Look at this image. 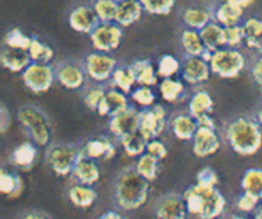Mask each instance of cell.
Listing matches in <instances>:
<instances>
[{"label":"cell","instance_id":"28","mask_svg":"<svg viewBox=\"0 0 262 219\" xmlns=\"http://www.w3.org/2000/svg\"><path fill=\"white\" fill-rule=\"evenodd\" d=\"M242 26L246 45L262 53V19L255 17L247 18Z\"/></svg>","mask_w":262,"mask_h":219},{"label":"cell","instance_id":"16","mask_svg":"<svg viewBox=\"0 0 262 219\" xmlns=\"http://www.w3.org/2000/svg\"><path fill=\"white\" fill-rule=\"evenodd\" d=\"M245 7L234 0H223L215 9L214 21L220 23L224 27H232V26L241 25L243 18Z\"/></svg>","mask_w":262,"mask_h":219},{"label":"cell","instance_id":"2","mask_svg":"<svg viewBox=\"0 0 262 219\" xmlns=\"http://www.w3.org/2000/svg\"><path fill=\"white\" fill-rule=\"evenodd\" d=\"M148 180L141 176L137 169L125 168L115 180V200L124 210H136L142 207L148 197Z\"/></svg>","mask_w":262,"mask_h":219},{"label":"cell","instance_id":"29","mask_svg":"<svg viewBox=\"0 0 262 219\" xmlns=\"http://www.w3.org/2000/svg\"><path fill=\"white\" fill-rule=\"evenodd\" d=\"M0 191L10 199H15L23 191V181L17 173L3 168L0 172Z\"/></svg>","mask_w":262,"mask_h":219},{"label":"cell","instance_id":"5","mask_svg":"<svg viewBox=\"0 0 262 219\" xmlns=\"http://www.w3.org/2000/svg\"><path fill=\"white\" fill-rule=\"evenodd\" d=\"M83 156L82 149L72 144H53L46 151V162L58 176L73 173L74 167Z\"/></svg>","mask_w":262,"mask_h":219},{"label":"cell","instance_id":"47","mask_svg":"<svg viewBox=\"0 0 262 219\" xmlns=\"http://www.w3.org/2000/svg\"><path fill=\"white\" fill-rule=\"evenodd\" d=\"M260 203V199L256 197L255 195L250 194V192H243L242 195L239 196L237 202V207L241 212L243 213H251L256 209V207Z\"/></svg>","mask_w":262,"mask_h":219},{"label":"cell","instance_id":"12","mask_svg":"<svg viewBox=\"0 0 262 219\" xmlns=\"http://www.w3.org/2000/svg\"><path fill=\"white\" fill-rule=\"evenodd\" d=\"M68 21L69 26L74 31L79 33H90V35L101 23L94 7H89V5H79L74 8L69 14Z\"/></svg>","mask_w":262,"mask_h":219},{"label":"cell","instance_id":"43","mask_svg":"<svg viewBox=\"0 0 262 219\" xmlns=\"http://www.w3.org/2000/svg\"><path fill=\"white\" fill-rule=\"evenodd\" d=\"M132 99L142 107H151L155 102V94L151 86H140L132 92Z\"/></svg>","mask_w":262,"mask_h":219},{"label":"cell","instance_id":"50","mask_svg":"<svg viewBox=\"0 0 262 219\" xmlns=\"http://www.w3.org/2000/svg\"><path fill=\"white\" fill-rule=\"evenodd\" d=\"M251 74H252V78L256 85L262 90V53L253 63L252 68H251Z\"/></svg>","mask_w":262,"mask_h":219},{"label":"cell","instance_id":"17","mask_svg":"<svg viewBox=\"0 0 262 219\" xmlns=\"http://www.w3.org/2000/svg\"><path fill=\"white\" fill-rule=\"evenodd\" d=\"M129 108L125 94L120 90H109L105 92L104 99L97 108V113L101 117H114Z\"/></svg>","mask_w":262,"mask_h":219},{"label":"cell","instance_id":"49","mask_svg":"<svg viewBox=\"0 0 262 219\" xmlns=\"http://www.w3.org/2000/svg\"><path fill=\"white\" fill-rule=\"evenodd\" d=\"M10 125H12V117H10L9 110L5 107V104H2L0 107V131L2 133L7 132Z\"/></svg>","mask_w":262,"mask_h":219},{"label":"cell","instance_id":"41","mask_svg":"<svg viewBox=\"0 0 262 219\" xmlns=\"http://www.w3.org/2000/svg\"><path fill=\"white\" fill-rule=\"evenodd\" d=\"M145 12L156 15H166L173 10L176 0H141Z\"/></svg>","mask_w":262,"mask_h":219},{"label":"cell","instance_id":"26","mask_svg":"<svg viewBox=\"0 0 262 219\" xmlns=\"http://www.w3.org/2000/svg\"><path fill=\"white\" fill-rule=\"evenodd\" d=\"M182 19L188 28L201 31L205 26L209 25L214 19V15L205 8L191 7L184 10L182 14Z\"/></svg>","mask_w":262,"mask_h":219},{"label":"cell","instance_id":"19","mask_svg":"<svg viewBox=\"0 0 262 219\" xmlns=\"http://www.w3.org/2000/svg\"><path fill=\"white\" fill-rule=\"evenodd\" d=\"M0 61H2L3 66L9 69L10 72H23L32 63V58H31L28 50L9 48V46L2 50Z\"/></svg>","mask_w":262,"mask_h":219},{"label":"cell","instance_id":"18","mask_svg":"<svg viewBox=\"0 0 262 219\" xmlns=\"http://www.w3.org/2000/svg\"><path fill=\"white\" fill-rule=\"evenodd\" d=\"M56 77L58 81L69 90H78L79 87L83 86L86 78L83 69L71 62H66L59 66V68L56 69Z\"/></svg>","mask_w":262,"mask_h":219},{"label":"cell","instance_id":"27","mask_svg":"<svg viewBox=\"0 0 262 219\" xmlns=\"http://www.w3.org/2000/svg\"><path fill=\"white\" fill-rule=\"evenodd\" d=\"M130 69L136 76V81L141 86H154L158 84V71H155L151 62L147 59L136 61L130 64Z\"/></svg>","mask_w":262,"mask_h":219},{"label":"cell","instance_id":"10","mask_svg":"<svg viewBox=\"0 0 262 219\" xmlns=\"http://www.w3.org/2000/svg\"><path fill=\"white\" fill-rule=\"evenodd\" d=\"M166 109L160 104L143 110L140 115V131L148 141L158 138L163 133L166 122Z\"/></svg>","mask_w":262,"mask_h":219},{"label":"cell","instance_id":"8","mask_svg":"<svg viewBox=\"0 0 262 219\" xmlns=\"http://www.w3.org/2000/svg\"><path fill=\"white\" fill-rule=\"evenodd\" d=\"M90 36L92 45L97 51L109 53L119 48L123 38V30L122 26L117 22H101Z\"/></svg>","mask_w":262,"mask_h":219},{"label":"cell","instance_id":"55","mask_svg":"<svg viewBox=\"0 0 262 219\" xmlns=\"http://www.w3.org/2000/svg\"><path fill=\"white\" fill-rule=\"evenodd\" d=\"M234 2H238V3H239V4H242L243 7L247 8V7H250L251 4H253V3H255L256 0H234Z\"/></svg>","mask_w":262,"mask_h":219},{"label":"cell","instance_id":"34","mask_svg":"<svg viewBox=\"0 0 262 219\" xmlns=\"http://www.w3.org/2000/svg\"><path fill=\"white\" fill-rule=\"evenodd\" d=\"M243 191L250 192L256 197L262 200V169L251 168L247 169L242 178Z\"/></svg>","mask_w":262,"mask_h":219},{"label":"cell","instance_id":"23","mask_svg":"<svg viewBox=\"0 0 262 219\" xmlns=\"http://www.w3.org/2000/svg\"><path fill=\"white\" fill-rule=\"evenodd\" d=\"M36 158H37V148H36L35 143L26 141L12 151L10 162L18 168L28 171L35 164Z\"/></svg>","mask_w":262,"mask_h":219},{"label":"cell","instance_id":"20","mask_svg":"<svg viewBox=\"0 0 262 219\" xmlns=\"http://www.w3.org/2000/svg\"><path fill=\"white\" fill-rule=\"evenodd\" d=\"M117 153L114 144L106 137L91 138L82 148L83 156L90 159H112Z\"/></svg>","mask_w":262,"mask_h":219},{"label":"cell","instance_id":"36","mask_svg":"<svg viewBox=\"0 0 262 219\" xmlns=\"http://www.w3.org/2000/svg\"><path fill=\"white\" fill-rule=\"evenodd\" d=\"M112 81L117 89L123 91L124 94H128L132 90L133 85L137 84L136 76L130 67H117L112 77Z\"/></svg>","mask_w":262,"mask_h":219},{"label":"cell","instance_id":"48","mask_svg":"<svg viewBox=\"0 0 262 219\" xmlns=\"http://www.w3.org/2000/svg\"><path fill=\"white\" fill-rule=\"evenodd\" d=\"M146 151L148 154H151L152 156H155L158 161H163L166 156V154H168V149H166L165 144L159 141L158 138H154V140L148 141Z\"/></svg>","mask_w":262,"mask_h":219},{"label":"cell","instance_id":"1","mask_svg":"<svg viewBox=\"0 0 262 219\" xmlns=\"http://www.w3.org/2000/svg\"><path fill=\"white\" fill-rule=\"evenodd\" d=\"M227 140L230 148L239 155H253L262 146L260 123L247 115L235 117L227 126Z\"/></svg>","mask_w":262,"mask_h":219},{"label":"cell","instance_id":"54","mask_svg":"<svg viewBox=\"0 0 262 219\" xmlns=\"http://www.w3.org/2000/svg\"><path fill=\"white\" fill-rule=\"evenodd\" d=\"M255 120L260 123V126H262V105H260V107L257 108V110H256Z\"/></svg>","mask_w":262,"mask_h":219},{"label":"cell","instance_id":"52","mask_svg":"<svg viewBox=\"0 0 262 219\" xmlns=\"http://www.w3.org/2000/svg\"><path fill=\"white\" fill-rule=\"evenodd\" d=\"M22 219H49L46 215H43L42 213H38V212H30L27 214H25L22 217Z\"/></svg>","mask_w":262,"mask_h":219},{"label":"cell","instance_id":"56","mask_svg":"<svg viewBox=\"0 0 262 219\" xmlns=\"http://www.w3.org/2000/svg\"><path fill=\"white\" fill-rule=\"evenodd\" d=\"M255 219H262V208H261V209L257 210V213H256Z\"/></svg>","mask_w":262,"mask_h":219},{"label":"cell","instance_id":"42","mask_svg":"<svg viewBox=\"0 0 262 219\" xmlns=\"http://www.w3.org/2000/svg\"><path fill=\"white\" fill-rule=\"evenodd\" d=\"M179 69H181V63L178 62V59L174 55L166 54V55L161 56L160 62H159L158 74L163 78H169L178 73Z\"/></svg>","mask_w":262,"mask_h":219},{"label":"cell","instance_id":"32","mask_svg":"<svg viewBox=\"0 0 262 219\" xmlns=\"http://www.w3.org/2000/svg\"><path fill=\"white\" fill-rule=\"evenodd\" d=\"M181 43L188 55L201 56L206 50V46L202 41L200 31L197 30H192V28L184 30L181 35Z\"/></svg>","mask_w":262,"mask_h":219},{"label":"cell","instance_id":"14","mask_svg":"<svg viewBox=\"0 0 262 219\" xmlns=\"http://www.w3.org/2000/svg\"><path fill=\"white\" fill-rule=\"evenodd\" d=\"M220 148V138L215 128L199 127L193 137V153L199 158H206L216 153Z\"/></svg>","mask_w":262,"mask_h":219},{"label":"cell","instance_id":"11","mask_svg":"<svg viewBox=\"0 0 262 219\" xmlns=\"http://www.w3.org/2000/svg\"><path fill=\"white\" fill-rule=\"evenodd\" d=\"M187 209L184 197L178 194H166L158 202L155 214L158 219H186Z\"/></svg>","mask_w":262,"mask_h":219},{"label":"cell","instance_id":"38","mask_svg":"<svg viewBox=\"0 0 262 219\" xmlns=\"http://www.w3.org/2000/svg\"><path fill=\"white\" fill-rule=\"evenodd\" d=\"M94 9L102 23L115 22L118 10V0H95Z\"/></svg>","mask_w":262,"mask_h":219},{"label":"cell","instance_id":"58","mask_svg":"<svg viewBox=\"0 0 262 219\" xmlns=\"http://www.w3.org/2000/svg\"><path fill=\"white\" fill-rule=\"evenodd\" d=\"M118 2H122V0H118Z\"/></svg>","mask_w":262,"mask_h":219},{"label":"cell","instance_id":"44","mask_svg":"<svg viewBox=\"0 0 262 219\" xmlns=\"http://www.w3.org/2000/svg\"><path fill=\"white\" fill-rule=\"evenodd\" d=\"M105 92L102 87H94V89L89 90V91L84 94L83 96V103L89 109L94 110V112H97V108H99L100 103L104 99Z\"/></svg>","mask_w":262,"mask_h":219},{"label":"cell","instance_id":"13","mask_svg":"<svg viewBox=\"0 0 262 219\" xmlns=\"http://www.w3.org/2000/svg\"><path fill=\"white\" fill-rule=\"evenodd\" d=\"M140 115L141 112H137L135 108L129 107L124 112L110 117L109 128L113 135L122 138L129 133L140 130Z\"/></svg>","mask_w":262,"mask_h":219},{"label":"cell","instance_id":"15","mask_svg":"<svg viewBox=\"0 0 262 219\" xmlns=\"http://www.w3.org/2000/svg\"><path fill=\"white\" fill-rule=\"evenodd\" d=\"M210 64L201 56H192L184 61L182 67V76L184 81L191 85H200L202 82H206L210 77Z\"/></svg>","mask_w":262,"mask_h":219},{"label":"cell","instance_id":"51","mask_svg":"<svg viewBox=\"0 0 262 219\" xmlns=\"http://www.w3.org/2000/svg\"><path fill=\"white\" fill-rule=\"evenodd\" d=\"M196 121H197V125H199V127L215 128V130H216V123H215L214 118L210 115V113L200 115V117L196 118Z\"/></svg>","mask_w":262,"mask_h":219},{"label":"cell","instance_id":"4","mask_svg":"<svg viewBox=\"0 0 262 219\" xmlns=\"http://www.w3.org/2000/svg\"><path fill=\"white\" fill-rule=\"evenodd\" d=\"M18 121L36 145H49L51 138V123L40 107L33 104L20 107L18 110Z\"/></svg>","mask_w":262,"mask_h":219},{"label":"cell","instance_id":"24","mask_svg":"<svg viewBox=\"0 0 262 219\" xmlns=\"http://www.w3.org/2000/svg\"><path fill=\"white\" fill-rule=\"evenodd\" d=\"M73 176L82 185L92 186L100 180V169L94 162V159L82 156L73 169Z\"/></svg>","mask_w":262,"mask_h":219},{"label":"cell","instance_id":"37","mask_svg":"<svg viewBox=\"0 0 262 219\" xmlns=\"http://www.w3.org/2000/svg\"><path fill=\"white\" fill-rule=\"evenodd\" d=\"M136 169L141 176L145 177L148 181H154L158 177L159 172V161L151 154H142L136 164Z\"/></svg>","mask_w":262,"mask_h":219},{"label":"cell","instance_id":"3","mask_svg":"<svg viewBox=\"0 0 262 219\" xmlns=\"http://www.w3.org/2000/svg\"><path fill=\"white\" fill-rule=\"evenodd\" d=\"M188 213L200 219H216L224 213L227 202L216 187L200 185L189 187L183 195Z\"/></svg>","mask_w":262,"mask_h":219},{"label":"cell","instance_id":"57","mask_svg":"<svg viewBox=\"0 0 262 219\" xmlns=\"http://www.w3.org/2000/svg\"><path fill=\"white\" fill-rule=\"evenodd\" d=\"M232 219H248V218L242 217V215H234V217H233Z\"/></svg>","mask_w":262,"mask_h":219},{"label":"cell","instance_id":"25","mask_svg":"<svg viewBox=\"0 0 262 219\" xmlns=\"http://www.w3.org/2000/svg\"><path fill=\"white\" fill-rule=\"evenodd\" d=\"M171 128H173V133L177 138L189 141L193 140L194 135L199 130V125H197L196 118L192 117L191 114H179L171 122Z\"/></svg>","mask_w":262,"mask_h":219},{"label":"cell","instance_id":"21","mask_svg":"<svg viewBox=\"0 0 262 219\" xmlns=\"http://www.w3.org/2000/svg\"><path fill=\"white\" fill-rule=\"evenodd\" d=\"M141 0H122L118 2V10L115 22L122 27H128L137 22L143 13Z\"/></svg>","mask_w":262,"mask_h":219},{"label":"cell","instance_id":"33","mask_svg":"<svg viewBox=\"0 0 262 219\" xmlns=\"http://www.w3.org/2000/svg\"><path fill=\"white\" fill-rule=\"evenodd\" d=\"M123 149L129 156H141L147 149L148 140L140 130L120 138Z\"/></svg>","mask_w":262,"mask_h":219},{"label":"cell","instance_id":"30","mask_svg":"<svg viewBox=\"0 0 262 219\" xmlns=\"http://www.w3.org/2000/svg\"><path fill=\"white\" fill-rule=\"evenodd\" d=\"M212 109H214V99L206 90L197 91L189 100L188 110L192 117L197 118L202 114H207L211 113Z\"/></svg>","mask_w":262,"mask_h":219},{"label":"cell","instance_id":"53","mask_svg":"<svg viewBox=\"0 0 262 219\" xmlns=\"http://www.w3.org/2000/svg\"><path fill=\"white\" fill-rule=\"evenodd\" d=\"M99 219H125V218L117 212H106L105 214H102Z\"/></svg>","mask_w":262,"mask_h":219},{"label":"cell","instance_id":"22","mask_svg":"<svg viewBox=\"0 0 262 219\" xmlns=\"http://www.w3.org/2000/svg\"><path fill=\"white\" fill-rule=\"evenodd\" d=\"M202 41H204L206 49L211 51H216L219 49L227 46V32L225 27L217 22H210L200 31Z\"/></svg>","mask_w":262,"mask_h":219},{"label":"cell","instance_id":"39","mask_svg":"<svg viewBox=\"0 0 262 219\" xmlns=\"http://www.w3.org/2000/svg\"><path fill=\"white\" fill-rule=\"evenodd\" d=\"M28 53L32 58V62H37V63L49 64V62L54 58V50L51 49V46L42 43L38 38H32Z\"/></svg>","mask_w":262,"mask_h":219},{"label":"cell","instance_id":"35","mask_svg":"<svg viewBox=\"0 0 262 219\" xmlns=\"http://www.w3.org/2000/svg\"><path fill=\"white\" fill-rule=\"evenodd\" d=\"M184 90H186V87H184L183 82L171 78V77L164 78L160 84L161 96L168 103H176L181 100L184 95Z\"/></svg>","mask_w":262,"mask_h":219},{"label":"cell","instance_id":"40","mask_svg":"<svg viewBox=\"0 0 262 219\" xmlns=\"http://www.w3.org/2000/svg\"><path fill=\"white\" fill-rule=\"evenodd\" d=\"M5 45L9 48L15 49H23V50H28L32 43V38L28 35H26L22 30L19 28H12L7 32L4 37Z\"/></svg>","mask_w":262,"mask_h":219},{"label":"cell","instance_id":"45","mask_svg":"<svg viewBox=\"0 0 262 219\" xmlns=\"http://www.w3.org/2000/svg\"><path fill=\"white\" fill-rule=\"evenodd\" d=\"M225 32H227V46L229 48H237L241 44L245 43V32H243L242 25L225 27Z\"/></svg>","mask_w":262,"mask_h":219},{"label":"cell","instance_id":"46","mask_svg":"<svg viewBox=\"0 0 262 219\" xmlns=\"http://www.w3.org/2000/svg\"><path fill=\"white\" fill-rule=\"evenodd\" d=\"M219 184L217 174L211 167H205L197 173V185L205 187H215Z\"/></svg>","mask_w":262,"mask_h":219},{"label":"cell","instance_id":"7","mask_svg":"<svg viewBox=\"0 0 262 219\" xmlns=\"http://www.w3.org/2000/svg\"><path fill=\"white\" fill-rule=\"evenodd\" d=\"M53 67L45 63L32 62L25 71L22 72L23 84L35 94H42L50 90L54 82Z\"/></svg>","mask_w":262,"mask_h":219},{"label":"cell","instance_id":"9","mask_svg":"<svg viewBox=\"0 0 262 219\" xmlns=\"http://www.w3.org/2000/svg\"><path fill=\"white\" fill-rule=\"evenodd\" d=\"M117 67V61L101 51L89 54L84 61V71L92 79L97 82L112 79Z\"/></svg>","mask_w":262,"mask_h":219},{"label":"cell","instance_id":"31","mask_svg":"<svg viewBox=\"0 0 262 219\" xmlns=\"http://www.w3.org/2000/svg\"><path fill=\"white\" fill-rule=\"evenodd\" d=\"M69 200L78 208H90L97 199V194L89 185H76L68 192Z\"/></svg>","mask_w":262,"mask_h":219},{"label":"cell","instance_id":"6","mask_svg":"<svg viewBox=\"0 0 262 219\" xmlns=\"http://www.w3.org/2000/svg\"><path fill=\"white\" fill-rule=\"evenodd\" d=\"M209 64L212 73L222 78H234L245 69L246 58L238 49L225 46L212 53Z\"/></svg>","mask_w":262,"mask_h":219}]
</instances>
